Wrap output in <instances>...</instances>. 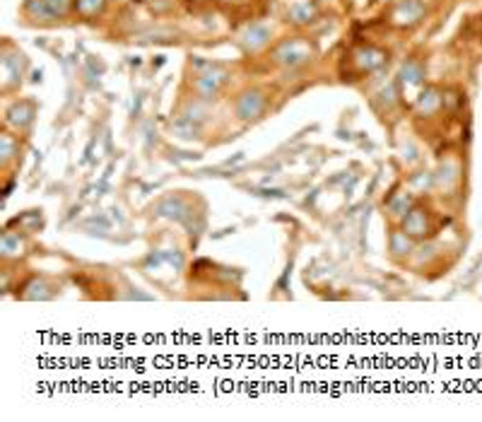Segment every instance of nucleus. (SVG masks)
Masks as SVG:
<instances>
[{
  "label": "nucleus",
  "instance_id": "obj_1",
  "mask_svg": "<svg viewBox=\"0 0 482 422\" xmlns=\"http://www.w3.org/2000/svg\"><path fill=\"white\" fill-rule=\"evenodd\" d=\"M101 5H104V0H78V8L83 10L85 15H94V12H99Z\"/></svg>",
  "mask_w": 482,
  "mask_h": 422
}]
</instances>
